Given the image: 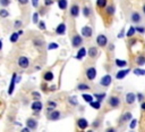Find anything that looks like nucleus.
<instances>
[{"label":"nucleus","mask_w":145,"mask_h":132,"mask_svg":"<svg viewBox=\"0 0 145 132\" xmlns=\"http://www.w3.org/2000/svg\"><path fill=\"white\" fill-rule=\"evenodd\" d=\"M9 5H10V0H0V6H2L3 8H6Z\"/></svg>","instance_id":"a19ab883"},{"label":"nucleus","mask_w":145,"mask_h":132,"mask_svg":"<svg viewBox=\"0 0 145 132\" xmlns=\"http://www.w3.org/2000/svg\"><path fill=\"white\" fill-rule=\"evenodd\" d=\"M82 35L85 38H91L93 35V28L91 26H84L82 28Z\"/></svg>","instance_id":"ddd939ff"},{"label":"nucleus","mask_w":145,"mask_h":132,"mask_svg":"<svg viewBox=\"0 0 145 132\" xmlns=\"http://www.w3.org/2000/svg\"><path fill=\"white\" fill-rule=\"evenodd\" d=\"M31 108L34 110V112H41L42 108H43V104L41 102V100H34L31 105Z\"/></svg>","instance_id":"f8f14e48"},{"label":"nucleus","mask_w":145,"mask_h":132,"mask_svg":"<svg viewBox=\"0 0 145 132\" xmlns=\"http://www.w3.org/2000/svg\"><path fill=\"white\" fill-rule=\"evenodd\" d=\"M77 89H78L79 91L89 90V85H88V84H86L85 82H80V83H78V84H77Z\"/></svg>","instance_id":"b1692460"},{"label":"nucleus","mask_w":145,"mask_h":132,"mask_svg":"<svg viewBox=\"0 0 145 132\" xmlns=\"http://www.w3.org/2000/svg\"><path fill=\"white\" fill-rule=\"evenodd\" d=\"M142 9H143V13H144V15H145V3L143 5V8H142Z\"/></svg>","instance_id":"13d9d810"},{"label":"nucleus","mask_w":145,"mask_h":132,"mask_svg":"<svg viewBox=\"0 0 145 132\" xmlns=\"http://www.w3.org/2000/svg\"><path fill=\"white\" fill-rule=\"evenodd\" d=\"M56 106H57V102H56V101H53V100H50V101L48 102V112L53 110V109L56 108Z\"/></svg>","instance_id":"7c9ffc66"},{"label":"nucleus","mask_w":145,"mask_h":132,"mask_svg":"<svg viewBox=\"0 0 145 132\" xmlns=\"http://www.w3.org/2000/svg\"><path fill=\"white\" fill-rule=\"evenodd\" d=\"M96 44H97L99 47H101V48L105 47V46L108 44V38H106L104 34H99V35L96 36Z\"/></svg>","instance_id":"423d86ee"},{"label":"nucleus","mask_w":145,"mask_h":132,"mask_svg":"<svg viewBox=\"0 0 145 132\" xmlns=\"http://www.w3.org/2000/svg\"><path fill=\"white\" fill-rule=\"evenodd\" d=\"M130 72V68H127V69H122V71H119L117 74H116V79L117 80H122L126 75H128Z\"/></svg>","instance_id":"f3484780"},{"label":"nucleus","mask_w":145,"mask_h":132,"mask_svg":"<svg viewBox=\"0 0 145 132\" xmlns=\"http://www.w3.org/2000/svg\"><path fill=\"white\" fill-rule=\"evenodd\" d=\"M32 6L34 8H37L39 7V0H32Z\"/></svg>","instance_id":"09e8293b"},{"label":"nucleus","mask_w":145,"mask_h":132,"mask_svg":"<svg viewBox=\"0 0 145 132\" xmlns=\"http://www.w3.org/2000/svg\"><path fill=\"white\" fill-rule=\"evenodd\" d=\"M32 20H33L34 24H37V23H39V13H34V14H33Z\"/></svg>","instance_id":"4c0bfd02"},{"label":"nucleus","mask_w":145,"mask_h":132,"mask_svg":"<svg viewBox=\"0 0 145 132\" xmlns=\"http://www.w3.org/2000/svg\"><path fill=\"white\" fill-rule=\"evenodd\" d=\"M116 65L119 66V67H125L127 65V61L126 60H121V59H116Z\"/></svg>","instance_id":"473e14b6"},{"label":"nucleus","mask_w":145,"mask_h":132,"mask_svg":"<svg viewBox=\"0 0 145 132\" xmlns=\"http://www.w3.org/2000/svg\"><path fill=\"white\" fill-rule=\"evenodd\" d=\"M9 16V11L6 8H1L0 9V17L1 18H7Z\"/></svg>","instance_id":"2f4dec72"},{"label":"nucleus","mask_w":145,"mask_h":132,"mask_svg":"<svg viewBox=\"0 0 145 132\" xmlns=\"http://www.w3.org/2000/svg\"><path fill=\"white\" fill-rule=\"evenodd\" d=\"M2 49V41H1V39H0V50Z\"/></svg>","instance_id":"bf43d9fd"},{"label":"nucleus","mask_w":145,"mask_h":132,"mask_svg":"<svg viewBox=\"0 0 145 132\" xmlns=\"http://www.w3.org/2000/svg\"><path fill=\"white\" fill-rule=\"evenodd\" d=\"M120 104H121V100H120V98L118 96H111L108 99V105L111 108H118L120 106Z\"/></svg>","instance_id":"f257e3e1"},{"label":"nucleus","mask_w":145,"mask_h":132,"mask_svg":"<svg viewBox=\"0 0 145 132\" xmlns=\"http://www.w3.org/2000/svg\"><path fill=\"white\" fill-rule=\"evenodd\" d=\"M83 44V39H82V36L79 35V34H74L72 36H71V46L74 47V48H78V47H80Z\"/></svg>","instance_id":"7ed1b4c3"},{"label":"nucleus","mask_w":145,"mask_h":132,"mask_svg":"<svg viewBox=\"0 0 145 132\" xmlns=\"http://www.w3.org/2000/svg\"><path fill=\"white\" fill-rule=\"evenodd\" d=\"M22 25H23L22 20H18V19H17V20H15V22H14V27H15V28H19Z\"/></svg>","instance_id":"c03bdc74"},{"label":"nucleus","mask_w":145,"mask_h":132,"mask_svg":"<svg viewBox=\"0 0 145 132\" xmlns=\"http://www.w3.org/2000/svg\"><path fill=\"white\" fill-rule=\"evenodd\" d=\"M94 97H96V98H97V100H99V101H101V100H102V99L105 97V93H104V92H101V93H95V94H94Z\"/></svg>","instance_id":"58836bf2"},{"label":"nucleus","mask_w":145,"mask_h":132,"mask_svg":"<svg viewBox=\"0 0 145 132\" xmlns=\"http://www.w3.org/2000/svg\"><path fill=\"white\" fill-rule=\"evenodd\" d=\"M130 119H131V113L130 112H127V113H125V114H122L120 116V118H119V125H121V124H123V123H126V122H128Z\"/></svg>","instance_id":"4468645a"},{"label":"nucleus","mask_w":145,"mask_h":132,"mask_svg":"<svg viewBox=\"0 0 145 132\" xmlns=\"http://www.w3.org/2000/svg\"><path fill=\"white\" fill-rule=\"evenodd\" d=\"M111 81H112L111 75L106 74V75H104V76L100 80V85H101V86H103V88H108V86L111 84Z\"/></svg>","instance_id":"1a4fd4ad"},{"label":"nucleus","mask_w":145,"mask_h":132,"mask_svg":"<svg viewBox=\"0 0 145 132\" xmlns=\"http://www.w3.org/2000/svg\"><path fill=\"white\" fill-rule=\"evenodd\" d=\"M79 11H80L79 6H78L77 3H72V5H71V7H70V11H69L70 16L75 18V17H77V16L79 15Z\"/></svg>","instance_id":"9b49d317"},{"label":"nucleus","mask_w":145,"mask_h":132,"mask_svg":"<svg viewBox=\"0 0 145 132\" xmlns=\"http://www.w3.org/2000/svg\"><path fill=\"white\" fill-rule=\"evenodd\" d=\"M140 106H142V109L145 110V101H142V105Z\"/></svg>","instance_id":"5fc2aeb1"},{"label":"nucleus","mask_w":145,"mask_h":132,"mask_svg":"<svg viewBox=\"0 0 145 132\" xmlns=\"http://www.w3.org/2000/svg\"><path fill=\"white\" fill-rule=\"evenodd\" d=\"M135 99H136L135 93H133V92H128V93L126 94V102H127L128 105H133V104L135 102Z\"/></svg>","instance_id":"a211bd4d"},{"label":"nucleus","mask_w":145,"mask_h":132,"mask_svg":"<svg viewBox=\"0 0 145 132\" xmlns=\"http://www.w3.org/2000/svg\"><path fill=\"white\" fill-rule=\"evenodd\" d=\"M60 117H61V113L59 110H57V109H53V110L48 113V118L50 121H58Z\"/></svg>","instance_id":"0eeeda50"},{"label":"nucleus","mask_w":145,"mask_h":132,"mask_svg":"<svg viewBox=\"0 0 145 132\" xmlns=\"http://www.w3.org/2000/svg\"><path fill=\"white\" fill-rule=\"evenodd\" d=\"M53 2H54L53 0H44V6L49 7V6H51V5L53 3Z\"/></svg>","instance_id":"49530a36"},{"label":"nucleus","mask_w":145,"mask_h":132,"mask_svg":"<svg viewBox=\"0 0 145 132\" xmlns=\"http://www.w3.org/2000/svg\"><path fill=\"white\" fill-rule=\"evenodd\" d=\"M16 83H17V73H14V74H12V76H11V80H10L9 86H8V94H9V96H11V94L14 93V90H15Z\"/></svg>","instance_id":"20e7f679"},{"label":"nucleus","mask_w":145,"mask_h":132,"mask_svg":"<svg viewBox=\"0 0 145 132\" xmlns=\"http://www.w3.org/2000/svg\"><path fill=\"white\" fill-rule=\"evenodd\" d=\"M106 5H108V0H96V7L99 9L104 8Z\"/></svg>","instance_id":"cd10ccee"},{"label":"nucleus","mask_w":145,"mask_h":132,"mask_svg":"<svg viewBox=\"0 0 145 132\" xmlns=\"http://www.w3.org/2000/svg\"><path fill=\"white\" fill-rule=\"evenodd\" d=\"M138 100H139V101L143 100V94H142V93H138Z\"/></svg>","instance_id":"864d4df0"},{"label":"nucleus","mask_w":145,"mask_h":132,"mask_svg":"<svg viewBox=\"0 0 145 132\" xmlns=\"http://www.w3.org/2000/svg\"><path fill=\"white\" fill-rule=\"evenodd\" d=\"M85 56H86V49L82 47V48L78 50V52H77V55H76V58H77L78 60H82Z\"/></svg>","instance_id":"4be33fe9"},{"label":"nucleus","mask_w":145,"mask_h":132,"mask_svg":"<svg viewBox=\"0 0 145 132\" xmlns=\"http://www.w3.org/2000/svg\"><path fill=\"white\" fill-rule=\"evenodd\" d=\"M83 99H84L85 101H87V102L89 104L91 101H93V96H91V94H86V93H84V94H83Z\"/></svg>","instance_id":"f704fd0d"},{"label":"nucleus","mask_w":145,"mask_h":132,"mask_svg":"<svg viewBox=\"0 0 145 132\" xmlns=\"http://www.w3.org/2000/svg\"><path fill=\"white\" fill-rule=\"evenodd\" d=\"M114 11H116V8H114V6H113L112 3L105 6V14H106L108 16H112V15L114 14Z\"/></svg>","instance_id":"6ab92c4d"},{"label":"nucleus","mask_w":145,"mask_h":132,"mask_svg":"<svg viewBox=\"0 0 145 132\" xmlns=\"http://www.w3.org/2000/svg\"><path fill=\"white\" fill-rule=\"evenodd\" d=\"M20 132H31V130L27 129V127H23V129L20 130Z\"/></svg>","instance_id":"603ef678"},{"label":"nucleus","mask_w":145,"mask_h":132,"mask_svg":"<svg viewBox=\"0 0 145 132\" xmlns=\"http://www.w3.org/2000/svg\"><path fill=\"white\" fill-rule=\"evenodd\" d=\"M32 96L36 99V100H40V98H41V94L37 92V91H34V92H32Z\"/></svg>","instance_id":"a18cd8bd"},{"label":"nucleus","mask_w":145,"mask_h":132,"mask_svg":"<svg viewBox=\"0 0 145 132\" xmlns=\"http://www.w3.org/2000/svg\"><path fill=\"white\" fill-rule=\"evenodd\" d=\"M18 39H19V35H18L17 32H12V33L10 34V36H9V41H10L11 43H16V42L18 41Z\"/></svg>","instance_id":"5701e85b"},{"label":"nucleus","mask_w":145,"mask_h":132,"mask_svg":"<svg viewBox=\"0 0 145 132\" xmlns=\"http://www.w3.org/2000/svg\"><path fill=\"white\" fill-rule=\"evenodd\" d=\"M97 48L96 47H89L88 48V56L91 57V58H96V56H97Z\"/></svg>","instance_id":"412c9836"},{"label":"nucleus","mask_w":145,"mask_h":132,"mask_svg":"<svg viewBox=\"0 0 145 132\" xmlns=\"http://www.w3.org/2000/svg\"><path fill=\"white\" fill-rule=\"evenodd\" d=\"M17 64H18V66H19L20 68L26 69V68H28V66H29V59H28V57H26V56H19V58H18V60H17Z\"/></svg>","instance_id":"f03ea898"},{"label":"nucleus","mask_w":145,"mask_h":132,"mask_svg":"<svg viewBox=\"0 0 145 132\" xmlns=\"http://www.w3.org/2000/svg\"><path fill=\"white\" fill-rule=\"evenodd\" d=\"M135 32H136V31H135V27H134V26H130V27H129V31L127 32V34H126V35H127L128 38H130V36H133V35H134V33H135Z\"/></svg>","instance_id":"e433bc0d"},{"label":"nucleus","mask_w":145,"mask_h":132,"mask_svg":"<svg viewBox=\"0 0 145 132\" xmlns=\"http://www.w3.org/2000/svg\"><path fill=\"white\" fill-rule=\"evenodd\" d=\"M57 48H59V46H58V43H54V42H52V43H50L48 46L49 50H53V49H57Z\"/></svg>","instance_id":"79ce46f5"},{"label":"nucleus","mask_w":145,"mask_h":132,"mask_svg":"<svg viewBox=\"0 0 145 132\" xmlns=\"http://www.w3.org/2000/svg\"><path fill=\"white\" fill-rule=\"evenodd\" d=\"M37 25H39V28H40V30H45V28H46V26H45V23H44L43 20H39Z\"/></svg>","instance_id":"37998d69"},{"label":"nucleus","mask_w":145,"mask_h":132,"mask_svg":"<svg viewBox=\"0 0 145 132\" xmlns=\"http://www.w3.org/2000/svg\"><path fill=\"white\" fill-rule=\"evenodd\" d=\"M66 30H67L66 24H65V23H60V24L56 27V33H57L58 35H63V34L66 33Z\"/></svg>","instance_id":"dca6fc26"},{"label":"nucleus","mask_w":145,"mask_h":132,"mask_svg":"<svg viewBox=\"0 0 145 132\" xmlns=\"http://www.w3.org/2000/svg\"><path fill=\"white\" fill-rule=\"evenodd\" d=\"M89 105H91V107H93V108H95V109H100L101 108V101H99V100H93V101H91L89 102Z\"/></svg>","instance_id":"c756f323"},{"label":"nucleus","mask_w":145,"mask_h":132,"mask_svg":"<svg viewBox=\"0 0 145 132\" xmlns=\"http://www.w3.org/2000/svg\"><path fill=\"white\" fill-rule=\"evenodd\" d=\"M17 33H18V35H19V36H20V35H22V34H24V31H23V30H19V31H18V32H17Z\"/></svg>","instance_id":"6e6d98bb"},{"label":"nucleus","mask_w":145,"mask_h":132,"mask_svg":"<svg viewBox=\"0 0 145 132\" xmlns=\"http://www.w3.org/2000/svg\"><path fill=\"white\" fill-rule=\"evenodd\" d=\"M80 132H83V130H82V131H80Z\"/></svg>","instance_id":"680f3d73"},{"label":"nucleus","mask_w":145,"mask_h":132,"mask_svg":"<svg viewBox=\"0 0 145 132\" xmlns=\"http://www.w3.org/2000/svg\"><path fill=\"white\" fill-rule=\"evenodd\" d=\"M82 13H83V15L85 16V17H89L91 16V13H92V10H91V8L88 7V6H84L83 7V9H82Z\"/></svg>","instance_id":"a878e982"},{"label":"nucleus","mask_w":145,"mask_h":132,"mask_svg":"<svg viewBox=\"0 0 145 132\" xmlns=\"http://www.w3.org/2000/svg\"><path fill=\"white\" fill-rule=\"evenodd\" d=\"M53 77H54V75H53V73H52L51 71H46V72H44V73H43V80H44V81H46V82L52 81V80H53Z\"/></svg>","instance_id":"aec40b11"},{"label":"nucleus","mask_w":145,"mask_h":132,"mask_svg":"<svg viewBox=\"0 0 145 132\" xmlns=\"http://www.w3.org/2000/svg\"><path fill=\"white\" fill-rule=\"evenodd\" d=\"M105 132H117L116 131V129L114 127H109V129H106V131Z\"/></svg>","instance_id":"3c124183"},{"label":"nucleus","mask_w":145,"mask_h":132,"mask_svg":"<svg viewBox=\"0 0 145 132\" xmlns=\"http://www.w3.org/2000/svg\"><path fill=\"white\" fill-rule=\"evenodd\" d=\"M34 44L36 46V47H42L43 46V40L42 39H40V38H36V39H34Z\"/></svg>","instance_id":"72a5a7b5"},{"label":"nucleus","mask_w":145,"mask_h":132,"mask_svg":"<svg viewBox=\"0 0 145 132\" xmlns=\"http://www.w3.org/2000/svg\"><path fill=\"white\" fill-rule=\"evenodd\" d=\"M26 127L29 130H35L37 127V121L33 117H29L26 119Z\"/></svg>","instance_id":"9d476101"},{"label":"nucleus","mask_w":145,"mask_h":132,"mask_svg":"<svg viewBox=\"0 0 145 132\" xmlns=\"http://www.w3.org/2000/svg\"><path fill=\"white\" fill-rule=\"evenodd\" d=\"M136 64L139 65V66L144 65V64H145V56H143V55L137 56V57H136Z\"/></svg>","instance_id":"bb28decb"},{"label":"nucleus","mask_w":145,"mask_h":132,"mask_svg":"<svg viewBox=\"0 0 145 132\" xmlns=\"http://www.w3.org/2000/svg\"><path fill=\"white\" fill-rule=\"evenodd\" d=\"M77 126H78L79 130H85L88 126V122L84 117H80V118L77 119Z\"/></svg>","instance_id":"2eb2a0df"},{"label":"nucleus","mask_w":145,"mask_h":132,"mask_svg":"<svg viewBox=\"0 0 145 132\" xmlns=\"http://www.w3.org/2000/svg\"><path fill=\"white\" fill-rule=\"evenodd\" d=\"M85 75H86V79L88 81H93L96 77V69H95V67H93V66L88 67L86 69V72H85Z\"/></svg>","instance_id":"39448f33"},{"label":"nucleus","mask_w":145,"mask_h":132,"mask_svg":"<svg viewBox=\"0 0 145 132\" xmlns=\"http://www.w3.org/2000/svg\"><path fill=\"white\" fill-rule=\"evenodd\" d=\"M67 6H68V1L67 0H58V7L61 10H66Z\"/></svg>","instance_id":"393cba45"},{"label":"nucleus","mask_w":145,"mask_h":132,"mask_svg":"<svg viewBox=\"0 0 145 132\" xmlns=\"http://www.w3.org/2000/svg\"><path fill=\"white\" fill-rule=\"evenodd\" d=\"M134 74H135V75H145V69L135 68V69H134Z\"/></svg>","instance_id":"c9c22d12"},{"label":"nucleus","mask_w":145,"mask_h":132,"mask_svg":"<svg viewBox=\"0 0 145 132\" xmlns=\"http://www.w3.org/2000/svg\"><path fill=\"white\" fill-rule=\"evenodd\" d=\"M93 125H94V126H97V125H99V119H95V122L93 123Z\"/></svg>","instance_id":"4d7b16f0"},{"label":"nucleus","mask_w":145,"mask_h":132,"mask_svg":"<svg viewBox=\"0 0 145 132\" xmlns=\"http://www.w3.org/2000/svg\"><path fill=\"white\" fill-rule=\"evenodd\" d=\"M87 132H94V131H93V130H88Z\"/></svg>","instance_id":"052dcab7"},{"label":"nucleus","mask_w":145,"mask_h":132,"mask_svg":"<svg viewBox=\"0 0 145 132\" xmlns=\"http://www.w3.org/2000/svg\"><path fill=\"white\" fill-rule=\"evenodd\" d=\"M135 31L138 32V33H140V34H144L145 33V27H143V26H136L135 27Z\"/></svg>","instance_id":"ea45409f"},{"label":"nucleus","mask_w":145,"mask_h":132,"mask_svg":"<svg viewBox=\"0 0 145 132\" xmlns=\"http://www.w3.org/2000/svg\"><path fill=\"white\" fill-rule=\"evenodd\" d=\"M68 102L71 105V106H77L78 105V101H77V98L75 96H71L68 98Z\"/></svg>","instance_id":"c85d7f7f"},{"label":"nucleus","mask_w":145,"mask_h":132,"mask_svg":"<svg viewBox=\"0 0 145 132\" xmlns=\"http://www.w3.org/2000/svg\"><path fill=\"white\" fill-rule=\"evenodd\" d=\"M131 121V123H130V129H134L135 126H136V124H137V119H130Z\"/></svg>","instance_id":"de8ad7c7"},{"label":"nucleus","mask_w":145,"mask_h":132,"mask_svg":"<svg viewBox=\"0 0 145 132\" xmlns=\"http://www.w3.org/2000/svg\"><path fill=\"white\" fill-rule=\"evenodd\" d=\"M130 20H131L133 23H135V24H138V23L142 22V15H140L138 11L134 10V11L130 13Z\"/></svg>","instance_id":"6e6552de"},{"label":"nucleus","mask_w":145,"mask_h":132,"mask_svg":"<svg viewBox=\"0 0 145 132\" xmlns=\"http://www.w3.org/2000/svg\"><path fill=\"white\" fill-rule=\"evenodd\" d=\"M18 2H19L20 5H23V6H25V5L28 3V0H18Z\"/></svg>","instance_id":"8fccbe9b"}]
</instances>
